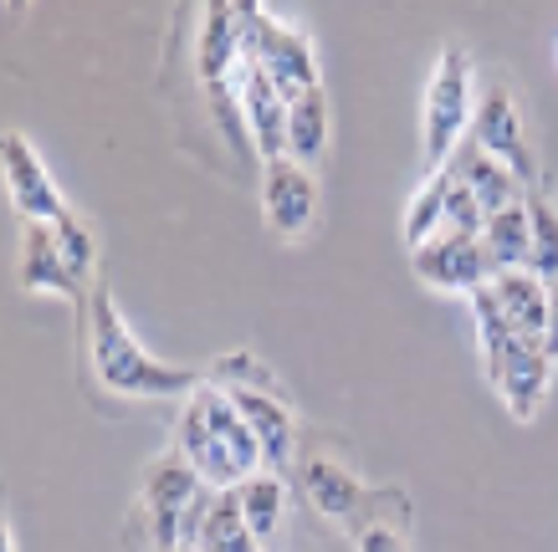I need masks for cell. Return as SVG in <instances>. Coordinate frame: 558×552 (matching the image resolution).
<instances>
[{
	"mask_svg": "<svg viewBox=\"0 0 558 552\" xmlns=\"http://www.w3.org/2000/svg\"><path fill=\"white\" fill-rule=\"evenodd\" d=\"M87 348H93V373L102 389H113L123 400H190L205 384L195 368L159 364L123 322L119 302L108 292V282H93L87 292Z\"/></svg>",
	"mask_w": 558,
	"mask_h": 552,
	"instance_id": "cell-1",
	"label": "cell"
},
{
	"mask_svg": "<svg viewBox=\"0 0 558 552\" xmlns=\"http://www.w3.org/2000/svg\"><path fill=\"white\" fill-rule=\"evenodd\" d=\"M472 318H476V353H482V368H487L497 400L508 404V415L518 425H533L538 409L548 404V389H554V358L543 353V343L512 333L487 286L472 292Z\"/></svg>",
	"mask_w": 558,
	"mask_h": 552,
	"instance_id": "cell-2",
	"label": "cell"
},
{
	"mask_svg": "<svg viewBox=\"0 0 558 552\" xmlns=\"http://www.w3.org/2000/svg\"><path fill=\"white\" fill-rule=\"evenodd\" d=\"M476 72H472V51L446 41L430 68V83H425V174H440L451 164L472 134L476 118Z\"/></svg>",
	"mask_w": 558,
	"mask_h": 552,
	"instance_id": "cell-3",
	"label": "cell"
},
{
	"mask_svg": "<svg viewBox=\"0 0 558 552\" xmlns=\"http://www.w3.org/2000/svg\"><path fill=\"white\" fill-rule=\"evenodd\" d=\"M241 11V51L256 57L267 77L282 87V98L298 102L307 93H318L323 77H318V51L307 41V32L277 21L267 5H236Z\"/></svg>",
	"mask_w": 558,
	"mask_h": 552,
	"instance_id": "cell-4",
	"label": "cell"
},
{
	"mask_svg": "<svg viewBox=\"0 0 558 552\" xmlns=\"http://www.w3.org/2000/svg\"><path fill=\"white\" fill-rule=\"evenodd\" d=\"M210 491L216 486H205V476L180 451L159 455L144 470L138 506H144V522H149V532H154V552H185V522Z\"/></svg>",
	"mask_w": 558,
	"mask_h": 552,
	"instance_id": "cell-5",
	"label": "cell"
},
{
	"mask_svg": "<svg viewBox=\"0 0 558 552\" xmlns=\"http://www.w3.org/2000/svg\"><path fill=\"white\" fill-rule=\"evenodd\" d=\"M472 144L482 154H492V159L508 169V174L523 184V189H543V169H538V154H533V144H527L523 108H518V98H512L502 83H492L487 93L476 98Z\"/></svg>",
	"mask_w": 558,
	"mask_h": 552,
	"instance_id": "cell-6",
	"label": "cell"
},
{
	"mask_svg": "<svg viewBox=\"0 0 558 552\" xmlns=\"http://www.w3.org/2000/svg\"><path fill=\"white\" fill-rule=\"evenodd\" d=\"M0 174H5V195L16 205V216H26V225H62L72 216L68 200H62V189L57 180L47 174L41 164V154L32 149V138L26 134H11L0 138Z\"/></svg>",
	"mask_w": 558,
	"mask_h": 552,
	"instance_id": "cell-7",
	"label": "cell"
},
{
	"mask_svg": "<svg viewBox=\"0 0 558 552\" xmlns=\"http://www.w3.org/2000/svg\"><path fill=\"white\" fill-rule=\"evenodd\" d=\"M236 102H241V118H246V134H252V149L256 159H288V113L292 102L282 98V87L267 77V68L241 51L236 62Z\"/></svg>",
	"mask_w": 558,
	"mask_h": 552,
	"instance_id": "cell-8",
	"label": "cell"
},
{
	"mask_svg": "<svg viewBox=\"0 0 558 552\" xmlns=\"http://www.w3.org/2000/svg\"><path fill=\"white\" fill-rule=\"evenodd\" d=\"M262 210H267L271 231L282 241H303L318 216V180L313 169L292 164V159H267L262 164Z\"/></svg>",
	"mask_w": 558,
	"mask_h": 552,
	"instance_id": "cell-9",
	"label": "cell"
},
{
	"mask_svg": "<svg viewBox=\"0 0 558 552\" xmlns=\"http://www.w3.org/2000/svg\"><path fill=\"white\" fill-rule=\"evenodd\" d=\"M410 271H415L425 286L466 292V297L482 292V286H492V277H497V267H492L487 252H482V241H472V235H436L430 246L410 252Z\"/></svg>",
	"mask_w": 558,
	"mask_h": 552,
	"instance_id": "cell-10",
	"label": "cell"
},
{
	"mask_svg": "<svg viewBox=\"0 0 558 552\" xmlns=\"http://www.w3.org/2000/svg\"><path fill=\"white\" fill-rule=\"evenodd\" d=\"M231 400H236V409L252 425L256 445H262V466L277 470V476L298 466V415H292V404L282 394H252V389H236Z\"/></svg>",
	"mask_w": 558,
	"mask_h": 552,
	"instance_id": "cell-11",
	"label": "cell"
},
{
	"mask_svg": "<svg viewBox=\"0 0 558 552\" xmlns=\"http://www.w3.org/2000/svg\"><path fill=\"white\" fill-rule=\"evenodd\" d=\"M303 491L313 512H323L328 522H354L364 506V481L343 466L339 455H303Z\"/></svg>",
	"mask_w": 558,
	"mask_h": 552,
	"instance_id": "cell-12",
	"label": "cell"
},
{
	"mask_svg": "<svg viewBox=\"0 0 558 552\" xmlns=\"http://www.w3.org/2000/svg\"><path fill=\"white\" fill-rule=\"evenodd\" d=\"M174 451L185 455L190 466L205 476V486H216V491H236V486L246 481V476L236 470V461H231V451L210 436V425H205V415L195 409V400H185V409H180V425H174Z\"/></svg>",
	"mask_w": 558,
	"mask_h": 552,
	"instance_id": "cell-13",
	"label": "cell"
},
{
	"mask_svg": "<svg viewBox=\"0 0 558 552\" xmlns=\"http://www.w3.org/2000/svg\"><path fill=\"white\" fill-rule=\"evenodd\" d=\"M487 292L512 333L533 338V343L548 338V282H538L533 271H502V277H492Z\"/></svg>",
	"mask_w": 558,
	"mask_h": 552,
	"instance_id": "cell-14",
	"label": "cell"
},
{
	"mask_svg": "<svg viewBox=\"0 0 558 552\" xmlns=\"http://www.w3.org/2000/svg\"><path fill=\"white\" fill-rule=\"evenodd\" d=\"M446 169H457V180L476 195V205H482V216H487V220H492V216H502V210H512V205H523V200H527V189H523V184L512 180V174H508L502 164H497L492 154L476 149L472 138L461 144V154H457V159H451Z\"/></svg>",
	"mask_w": 558,
	"mask_h": 552,
	"instance_id": "cell-15",
	"label": "cell"
},
{
	"mask_svg": "<svg viewBox=\"0 0 558 552\" xmlns=\"http://www.w3.org/2000/svg\"><path fill=\"white\" fill-rule=\"evenodd\" d=\"M21 286H26V292H51V297H62V302L83 297V282L72 277L68 256H62V246H57V231H51V225H26Z\"/></svg>",
	"mask_w": 558,
	"mask_h": 552,
	"instance_id": "cell-16",
	"label": "cell"
},
{
	"mask_svg": "<svg viewBox=\"0 0 558 552\" xmlns=\"http://www.w3.org/2000/svg\"><path fill=\"white\" fill-rule=\"evenodd\" d=\"M190 552H262V542L246 527V512H241L236 491H210L201 527L190 537Z\"/></svg>",
	"mask_w": 558,
	"mask_h": 552,
	"instance_id": "cell-17",
	"label": "cell"
},
{
	"mask_svg": "<svg viewBox=\"0 0 558 552\" xmlns=\"http://www.w3.org/2000/svg\"><path fill=\"white\" fill-rule=\"evenodd\" d=\"M236 496H241V512H246V527H252V537L267 552L282 537V522H288V486H282L277 470H256V476H246L236 486Z\"/></svg>",
	"mask_w": 558,
	"mask_h": 552,
	"instance_id": "cell-18",
	"label": "cell"
},
{
	"mask_svg": "<svg viewBox=\"0 0 558 552\" xmlns=\"http://www.w3.org/2000/svg\"><path fill=\"white\" fill-rule=\"evenodd\" d=\"M328 154V93H307L288 113V159L303 169H318Z\"/></svg>",
	"mask_w": 558,
	"mask_h": 552,
	"instance_id": "cell-19",
	"label": "cell"
},
{
	"mask_svg": "<svg viewBox=\"0 0 558 552\" xmlns=\"http://www.w3.org/2000/svg\"><path fill=\"white\" fill-rule=\"evenodd\" d=\"M482 252H487V261L497 267V277H502V271H527V252H533L527 200L487 220V231H482Z\"/></svg>",
	"mask_w": 558,
	"mask_h": 552,
	"instance_id": "cell-20",
	"label": "cell"
},
{
	"mask_svg": "<svg viewBox=\"0 0 558 552\" xmlns=\"http://www.w3.org/2000/svg\"><path fill=\"white\" fill-rule=\"evenodd\" d=\"M446 195H451V169H440V174H425V184L410 195L405 205V246L410 252H421L430 246L440 231H446Z\"/></svg>",
	"mask_w": 558,
	"mask_h": 552,
	"instance_id": "cell-21",
	"label": "cell"
},
{
	"mask_svg": "<svg viewBox=\"0 0 558 552\" xmlns=\"http://www.w3.org/2000/svg\"><path fill=\"white\" fill-rule=\"evenodd\" d=\"M527 225H533L527 271L538 282H558V205L548 189H527Z\"/></svg>",
	"mask_w": 558,
	"mask_h": 552,
	"instance_id": "cell-22",
	"label": "cell"
},
{
	"mask_svg": "<svg viewBox=\"0 0 558 552\" xmlns=\"http://www.w3.org/2000/svg\"><path fill=\"white\" fill-rule=\"evenodd\" d=\"M216 389H252V394H282V379H277V368L262 364L252 348H236V353H226V358H216L210 364V373H205ZM288 400V394H282Z\"/></svg>",
	"mask_w": 558,
	"mask_h": 552,
	"instance_id": "cell-23",
	"label": "cell"
},
{
	"mask_svg": "<svg viewBox=\"0 0 558 552\" xmlns=\"http://www.w3.org/2000/svg\"><path fill=\"white\" fill-rule=\"evenodd\" d=\"M57 231V246H62V256H68V267L77 282H98V241H93V231H87L77 216H68L62 225H51Z\"/></svg>",
	"mask_w": 558,
	"mask_h": 552,
	"instance_id": "cell-24",
	"label": "cell"
},
{
	"mask_svg": "<svg viewBox=\"0 0 558 552\" xmlns=\"http://www.w3.org/2000/svg\"><path fill=\"white\" fill-rule=\"evenodd\" d=\"M482 231H487V216H482L476 195L457 180V169H451V195H446V231H440V235H472V241H482Z\"/></svg>",
	"mask_w": 558,
	"mask_h": 552,
	"instance_id": "cell-25",
	"label": "cell"
},
{
	"mask_svg": "<svg viewBox=\"0 0 558 552\" xmlns=\"http://www.w3.org/2000/svg\"><path fill=\"white\" fill-rule=\"evenodd\" d=\"M543 353L558 364V282H548V338H543Z\"/></svg>",
	"mask_w": 558,
	"mask_h": 552,
	"instance_id": "cell-26",
	"label": "cell"
},
{
	"mask_svg": "<svg viewBox=\"0 0 558 552\" xmlns=\"http://www.w3.org/2000/svg\"><path fill=\"white\" fill-rule=\"evenodd\" d=\"M0 542H5V552H16V527H11V522L0 527Z\"/></svg>",
	"mask_w": 558,
	"mask_h": 552,
	"instance_id": "cell-27",
	"label": "cell"
},
{
	"mask_svg": "<svg viewBox=\"0 0 558 552\" xmlns=\"http://www.w3.org/2000/svg\"><path fill=\"white\" fill-rule=\"evenodd\" d=\"M554 68H558V41H554Z\"/></svg>",
	"mask_w": 558,
	"mask_h": 552,
	"instance_id": "cell-28",
	"label": "cell"
}]
</instances>
